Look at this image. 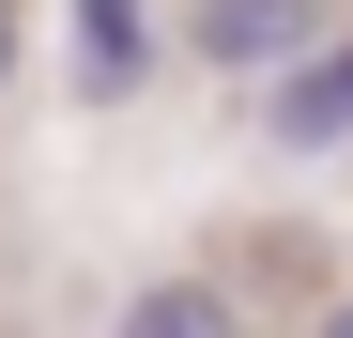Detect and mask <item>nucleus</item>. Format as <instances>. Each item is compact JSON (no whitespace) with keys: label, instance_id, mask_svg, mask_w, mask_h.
Instances as JSON below:
<instances>
[{"label":"nucleus","instance_id":"f257e3e1","mask_svg":"<svg viewBox=\"0 0 353 338\" xmlns=\"http://www.w3.org/2000/svg\"><path fill=\"white\" fill-rule=\"evenodd\" d=\"M307 46H338V0H185V62H200V77L276 92Z\"/></svg>","mask_w":353,"mask_h":338},{"label":"nucleus","instance_id":"f03ea898","mask_svg":"<svg viewBox=\"0 0 353 338\" xmlns=\"http://www.w3.org/2000/svg\"><path fill=\"white\" fill-rule=\"evenodd\" d=\"M62 77H77V108H139V92L169 77V46H154L139 0H108V16H77V31H62Z\"/></svg>","mask_w":353,"mask_h":338},{"label":"nucleus","instance_id":"7ed1b4c3","mask_svg":"<svg viewBox=\"0 0 353 338\" xmlns=\"http://www.w3.org/2000/svg\"><path fill=\"white\" fill-rule=\"evenodd\" d=\"M261 139H276V154H353V31L307 46V62L261 92Z\"/></svg>","mask_w":353,"mask_h":338},{"label":"nucleus","instance_id":"20e7f679","mask_svg":"<svg viewBox=\"0 0 353 338\" xmlns=\"http://www.w3.org/2000/svg\"><path fill=\"white\" fill-rule=\"evenodd\" d=\"M108 338H246V292L230 277H139L108 308Z\"/></svg>","mask_w":353,"mask_h":338},{"label":"nucleus","instance_id":"39448f33","mask_svg":"<svg viewBox=\"0 0 353 338\" xmlns=\"http://www.w3.org/2000/svg\"><path fill=\"white\" fill-rule=\"evenodd\" d=\"M16 62H31V16H16V0H0V92H16Z\"/></svg>","mask_w":353,"mask_h":338},{"label":"nucleus","instance_id":"423d86ee","mask_svg":"<svg viewBox=\"0 0 353 338\" xmlns=\"http://www.w3.org/2000/svg\"><path fill=\"white\" fill-rule=\"evenodd\" d=\"M307 338H353V292H323V323H307Z\"/></svg>","mask_w":353,"mask_h":338},{"label":"nucleus","instance_id":"0eeeda50","mask_svg":"<svg viewBox=\"0 0 353 338\" xmlns=\"http://www.w3.org/2000/svg\"><path fill=\"white\" fill-rule=\"evenodd\" d=\"M77 16H108V0H77Z\"/></svg>","mask_w":353,"mask_h":338}]
</instances>
